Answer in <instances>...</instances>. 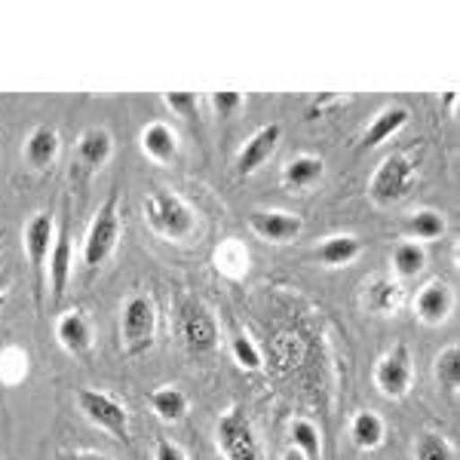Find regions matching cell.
<instances>
[{
  "instance_id": "24",
  "label": "cell",
  "mask_w": 460,
  "mask_h": 460,
  "mask_svg": "<svg viewBox=\"0 0 460 460\" xmlns=\"http://www.w3.org/2000/svg\"><path fill=\"white\" fill-rule=\"evenodd\" d=\"M405 234L414 243H433L445 234V215L436 209H418L408 215L405 221Z\"/></svg>"
},
{
  "instance_id": "4",
  "label": "cell",
  "mask_w": 460,
  "mask_h": 460,
  "mask_svg": "<svg viewBox=\"0 0 460 460\" xmlns=\"http://www.w3.org/2000/svg\"><path fill=\"white\" fill-rule=\"evenodd\" d=\"M175 329L181 338L184 350L190 356H209L218 347V323L212 310L197 298H181L175 310Z\"/></svg>"
},
{
  "instance_id": "17",
  "label": "cell",
  "mask_w": 460,
  "mask_h": 460,
  "mask_svg": "<svg viewBox=\"0 0 460 460\" xmlns=\"http://www.w3.org/2000/svg\"><path fill=\"white\" fill-rule=\"evenodd\" d=\"M142 154L147 160H154L157 166H169L178 157V136L169 123H147L142 129Z\"/></svg>"
},
{
  "instance_id": "22",
  "label": "cell",
  "mask_w": 460,
  "mask_h": 460,
  "mask_svg": "<svg viewBox=\"0 0 460 460\" xmlns=\"http://www.w3.org/2000/svg\"><path fill=\"white\" fill-rule=\"evenodd\" d=\"M384 436H387V427H384V418L377 411H356L350 420V442L359 451H375L381 448Z\"/></svg>"
},
{
  "instance_id": "23",
  "label": "cell",
  "mask_w": 460,
  "mask_h": 460,
  "mask_svg": "<svg viewBox=\"0 0 460 460\" xmlns=\"http://www.w3.org/2000/svg\"><path fill=\"white\" fill-rule=\"evenodd\" d=\"M362 301H366V307L372 310V314L390 316V314H396L399 304H402V288L387 277H377L366 286V298Z\"/></svg>"
},
{
  "instance_id": "19",
  "label": "cell",
  "mask_w": 460,
  "mask_h": 460,
  "mask_svg": "<svg viewBox=\"0 0 460 460\" xmlns=\"http://www.w3.org/2000/svg\"><path fill=\"white\" fill-rule=\"evenodd\" d=\"M147 405H151V411L157 414L163 424H178V420H184V414H188L190 399L181 387L166 384V387H157V390L147 393Z\"/></svg>"
},
{
  "instance_id": "1",
  "label": "cell",
  "mask_w": 460,
  "mask_h": 460,
  "mask_svg": "<svg viewBox=\"0 0 460 460\" xmlns=\"http://www.w3.org/2000/svg\"><path fill=\"white\" fill-rule=\"evenodd\" d=\"M145 221L154 234L163 236V240H172V243L188 240L197 227L194 209L169 188H157L145 197Z\"/></svg>"
},
{
  "instance_id": "34",
  "label": "cell",
  "mask_w": 460,
  "mask_h": 460,
  "mask_svg": "<svg viewBox=\"0 0 460 460\" xmlns=\"http://www.w3.org/2000/svg\"><path fill=\"white\" fill-rule=\"evenodd\" d=\"M283 460H307V457H304V455H301V451L288 448V451H286V455H283Z\"/></svg>"
},
{
  "instance_id": "25",
  "label": "cell",
  "mask_w": 460,
  "mask_h": 460,
  "mask_svg": "<svg viewBox=\"0 0 460 460\" xmlns=\"http://www.w3.org/2000/svg\"><path fill=\"white\" fill-rule=\"evenodd\" d=\"M424 267H427V252L420 243L402 240L393 249V270H396L399 279H414Z\"/></svg>"
},
{
  "instance_id": "33",
  "label": "cell",
  "mask_w": 460,
  "mask_h": 460,
  "mask_svg": "<svg viewBox=\"0 0 460 460\" xmlns=\"http://www.w3.org/2000/svg\"><path fill=\"white\" fill-rule=\"evenodd\" d=\"M58 460H111V457L102 455V451H65V455H58Z\"/></svg>"
},
{
  "instance_id": "15",
  "label": "cell",
  "mask_w": 460,
  "mask_h": 460,
  "mask_svg": "<svg viewBox=\"0 0 460 460\" xmlns=\"http://www.w3.org/2000/svg\"><path fill=\"white\" fill-rule=\"evenodd\" d=\"M451 304H455L451 288L445 286L442 279H433V283H427L418 292V298H414V314L427 325H442L445 319L451 316Z\"/></svg>"
},
{
  "instance_id": "8",
  "label": "cell",
  "mask_w": 460,
  "mask_h": 460,
  "mask_svg": "<svg viewBox=\"0 0 460 460\" xmlns=\"http://www.w3.org/2000/svg\"><path fill=\"white\" fill-rule=\"evenodd\" d=\"M53 243H56V218L49 212H34L28 218L25 230H22V246H25L28 264H31L37 279V301H40L43 283H47V261H49V252H53Z\"/></svg>"
},
{
  "instance_id": "26",
  "label": "cell",
  "mask_w": 460,
  "mask_h": 460,
  "mask_svg": "<svg viewBox=\"0 0 460 460\" xmlns=\"http://www.w3.org/2000/svg\"><path fill=\"white\" fill-rule=\"evenodd\" d=\"M433 375H436V381H439V387H445L448 393H457L460 387V347L457 344L445 347V350L436 356Z\"/></svg>"
},
{
  "instance_id": "35",
  "label": "cell",
  "mask_w": 460,
  "mask_h": 460,
  "mask_svg": "<svg viewBox=\"0 0 460 460\" xmlns=\"http://www.w3.org/2000/svg\"><path fill=\"white\" fill-rule=\"evenodd\" d=\"M6 286H10V277H6V273H0V298H4Z\"/></svg>"
},
{
  "instance_id": "5",
  "label": "cell",
  "mask_w": 460,
  "mask_h": 460,
  "mask_svg": "<svg viewBox=\"0 0 460 460\" xmlns=\"http://www.w3.org/2000/svg\"><path fill=\"white\" fill-rule=\"evenodd\" d=\"M123 234L120 221V206H117V194H111L105 203L99 206V212L89 221V230L84 236V264L86 267H102L111 255L117 252Z\"/></svg>"
},
{
  "instance_id": "14",
  "label": "cell",
  "mask_w": 460,
  "mask_h": 460,
  "mask_svg": "<svg viewBox=\"0 0 460 460\" xmlns=\"http://www.w3.org/2000/svg\"><path fill=\"white\" fill-rule=\"evenodd\" d=\"M74 154H77L80 166L89 169V172H99V169L108 166L111 157H114V138H111V132L102 129V126H89V129L80 132Z\"/></svg>"
},
{
  "instance_id": "30",
  "label": "cell",
  "mask_w": 460,
  "mask_h": 460,
  "mask_svg": "<svg viewBox=\"0 0 460 460\" xmlns=\"http://www.w3.org/2000/svg\"><path fill=\"white\" fill-rule=\"evenodd\" d=\"M163 105L172 111V114L184 117V120H197L199 114V99L194 93H166L163 95Z\"/></svg>"
},
{
  "instance_id": "29",
  "label": "cell",
  "mask_w": 460,
  "mask_h": 460,
  "mask_svg": "<svg viewBox=\"0 0 460 460\" xmlns=\"http://www.w3.org/2000/svg\"><path fill=\"white\" fill-rule=\"evenodd\" d=\"M230 356H234V362L243 368V372H261V366H264L261 350H258L255 341L246 338V335L230 338Z\"/></svg>"
},
{
  "instance_id": "16",
  "label": "cell",
  "mask_w": 460,
  "mask_h": 460,
  "mask_svg": "<svg viewBox=\"0 0 460 460\" xmlns=\"http://www.w3.org/2000/svg\"><path fill=\"white\" fill-rule=\"evenodd\" d=\"M411 120V111L405 105H387L372 117V123L362 132V147H377L384 142H390L396 132L405 129V123Z\"/></svg>"
},
{
  "instance_id": "9",
  "label": "cell",
  "mask_w": 460,
  "mask_h": 460,
  "mask_svg": "<svg viewBox=\"0 0 460 460\" xmlns=\"http://www.w3.org/2000/svg\"><path fill=\"white\" fill-rule=\"evenodd\" d=\"M414 381V359L408 344H393L375 366V387L387 399H405Z\"/></svg>"
},
{
  "instance_id": "31",
  "label": "cell",
  "mask_w": 460,
  "mask_h": 460,
  "mask_svg": "<svg viewBox=\"0 0 460 460\" xmlns=\"http://www.w3.org/2000/svg\"><path fill=\"white\" fill-rule=\"evenodd\" d=\"M212 108H215V114L218 117H234L236 111L243 108V93H212Z\"/></svg>"
},
{
  "instance_id": "36",
  "label": "cell",
  "mask_w": 460,
  "mask_h": 460,
  "mask_svg": "<svg viewBox=\"0 0 460 460\" xmlns=\"http://www.w3.org/2000/svg\"><path fill=\"white\" fill-rule=\"evenodd\" d=\"M0 307H4V298H0Z\"/></svg>"
},
{
  "instance_id": "18",
  "label": "cell",
  "mask_w": 460,
  "mask_h": 460,
  "mask_svg": "<svg viewBox=\"0 0 460 460\" xmlns=\"http://www.w3.org/2000/svg\"><path fill=\"white\" fill-rule=\"evenodd\" d=\"M58 132L53 126H34L31 136L25 138V147H22V157L31 169H49L58 157Z\"/></svg>"
},
{
  "instance_id": "7",
  "label": "cell",
  "mask_w": 460,
  "mask_h": 460,
  "mask_svg": "<svg viewBox=\"0 0 460 460\" xmlns=\"http://www.w3.org/2000/svg\"><path fill=\"white\" fill-rule=\"evenodd\" d=\"M418 181V166L405 157V154H390L381 160V166L375 169L372 181H368V197L377 206H393L402 197H408V190Z\"/></svg>"
},
{
  "instance_id": "20",
  "label": "cell",
  "mask_w": 460,
  "mask_h": 460,
  "mask_svg": "<svg viewBox=\"0 0 460 460\" xmlns=\"http://www.w3.org/2000/svg\"><path fill=\"white\" fill-rule=\"evenodd\" d=\"M362 255V240L353 234H335L325 236L316 249V258L323 267H347Z\"/></svg>"
},
{
  "instance_id": "21",
  "label": "cell",
  "mask_w": 460,
  "mask_h": 460,
  "mask_svg": "<svg viewBox=\"0 0 460 460\" xmlns=\"http://www.w3.org/2000/svg\"><path fill=\"white\" fill-rule=\"evenodd\" d=\"M325 175V163L314 157V154H298V157H292L283 166V188L288 190H307L314 188L319 178Z\"/></svg>"
},
{
  "instance_id": "2",
  "label": "cell",
  "mask_w": 460,
  "mask_h": 460,
  "mask_svg": "<svg viewBox=\"0 0 460 460\" xmlns=\"http://www.w3.org/2000/svg\"><path fill=\"white\" fill-rule=\"evenodd\" d=\"M215 445L225 460H264L261 439L255 433V424L240 402L227 405L215 424Z\"/></svg>"
},
{
  "instance_id": "13",
  "label": "cell",
  "mask_w": 460,
  "mask_h": 460,
  "mask_svg": "<svg viewBox=\"0 0 460 460\" xmlns=\"http://www.w3.org/2000/svg\"><path fill=\"white\" fill-rule=\"evenodd\" d=\"M56 338L62 344L65 353L71 356H86L93 350V323L84 310H68V314L58 316L56 323Z\"/></svg>"
},
{
  "instance_id": "10",
  "label": "cell",
  "mask_w": 460,
  "mask_h": 460,
  "mask_svg": "<svg viewBox=\"0 0 460 460\" xmlns=\"http://www.w3.org/2000/svg\"><path fill=\"white\" fill-rule=\"evenodd\" d=\"M71 270H74L71 218H68V212H65V218L56 225V243L47 261V283H49V292H53V304H62L65 292H68V283H71Z\"/></svg>"
},
{
  "instance_id": "32",
  "label": "cell",
  "mask_w": 460,
  "mask_h": 460,
  "mask_svg": "<svg viewBox=\"0 0 460 460\" xmlns=\"http://www.w3.org/2000/svg\"><path fill=\"white\" fill-rule=\"evenodd\" d=\"M154 460H188V455H184V448L172 439H157V445H154Z\"/></svg>"
},
{
  "instance_id": "12",
  "label": "cell",
  "mask_w": 460,
  "mask_h": 460,
  "mask_svg": "<svg viewBox=\"0 0 460 460\" xmlns=\"http://www.w3.org/2000/svg\"><path fill=\"white\" fill-rule=\"evenodd\" d=\"M279 138H283V126L279 123H267L258 132H252L249 142L240 147V154H236V163H234L236 175H255L258 169L273 157Z\"/></svg>"
},
{
  "instance_id": "6",
  "label": "cell",
  "mask_w": 460,
  "mask_h": 460,
  "mask_svg": "<svg viewBox=\"0 0 460 460\" xmlns=\"http://www.w3.org/2000/svg\"><path fill=\"white\" fill-rule=\"evenodd\" d=\"M77 408L84 411V418L93 427L105 429L108 436L126 442L129 439V411L117 396H111L105 390L80 387L77 390Z\"/></svg>"
},
{
  "instance_id": "3",
  "label": "cell",
  "mask_w": 460,
  "mask_h": 460,
  "mask_svg": "<svg viewBox=\"0 0 460 460\" xmlns=\"http://www.w3.org/2000/svg\"><path fill=\"white\" fill-rule=\"evenodd\" d=\"M157 338V304L147 295H129L120 307V347L126 356H142Z\"/></svg>"
},
{
  "instance_id": "11",
  "label": "cell",
  "mask_w": 460,
  "mask_h": 460,
  "mask_svg": "<svg viewBox=\"0 0 460 460\" xmlns=\"http://www.w3.org/2000/svg\"><path fill=\"white\" fill-rule=\"evenodd\" d=\"M249 230L264 243H292L301 236L304 218L298 212H286V209H252L249 212Z\"/></svg>"
},
{
  "instance_id": "28",
  "label": "cell",
  "mask_w": 460,
  "mask_h": 460,
  "mask_svg": "<svg viewBox=\"0 0 460 460\" xmlns=\"http://www.w3.org/2000/svg\"><path fill=\"white\" fill-rule=\"evenodd\" d=\"M414 460H457V455L442 433L424 429V433L418 436V442H414Z\"/></svg>"
},
{
  "instance_id": "27",
  "label": "cell",
  "mask_w": 460,
  "mask_h": 460,
  "mask_svg": "<svg viewBox=\"0 0 460 460\" xmlns=\"http://www.w3.org/2000/svg\"><path fill=\"white\" fill-rule=\"evenodd\" d=\"M288 436H292V448L301 451L307 460L323 457V439H319V429L310 424V420H292Z\"/></svg>"
}]
</instances>
